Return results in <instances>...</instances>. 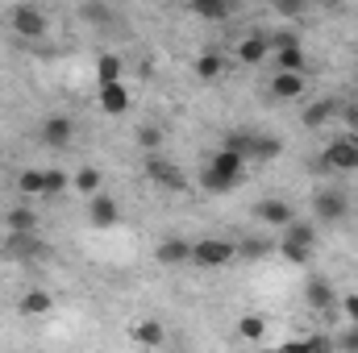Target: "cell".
Returning a JSON list of instances; mask_svg holds the SVG:
<instances>
[{
  "mask_svg": "<svg viewBox=\"0 0 358 353\" xmlns=\"http://www.w3.org/2000/svg\"><path fill=\"white\" fill-rule=\"evenodd\" d=\"M155 258H159L163 266H183V262H192V241H183V237H167V241H159Z\"/></svg>",
  "mask_w": 358,
  "mask_h": 353,
  "instance_id": "cell-11",
  "label": "cell"
},
{
  "mask_svg": "<svg viewBox=\"0 0 358 353\" xmlns=\"http://www.w3.org/2000/svg\"><path fill=\"white\" fill-rule=\"evenodd\" d=\"M329 117H338V100H317V104L304 108V125H308V129L329 125Z\"/></svg>",
  "mask_w": 358,
  "mask_h": 353,
  "instance_id": "cell-19",
  "label": "cell"
},
{
  "mask_svg": "<svg viewBox=\"0 0 358 353\" xmlns=\"http://www.w3.org/2000/svg\"><path fill=\"white\" fill-rule=\"evenodd\" d=\"M271 91H275L279 100H296V96H304V71H275Z\"/></svg>",
  "mask_w": 358,
  "mask_h": 353,
  "instance_id": "cell-13",
  "label": "cell"
},
{
  "mask_svg": "<svg viewBox=\"0 0 358 353\" xmlns=\"http://www.w3.org/2000/svg\"><path fill=\"white\" fill-rule=\"evenodd\" d=\"M88 216H92V225L96 229H113L117 220H121V204L113 200V195H92V208H88Z\"/></svg>",
  "mask_w": 358,
  "mask_h": 353,
  "instance_id": "cell-8",
  "label": "cell"
},
{
  "mask_svg": "<svg viewBox=\"0 0 358 353\" xmlns=\"http://www.w3.org/2000/svg\"><path fill=\"white\" fill-rule=\"evenodd\" d=\"M346 316H350V324L358 320V295H346Z\"/></svg>",
  "mask_w": 358,
  "mask_h": 353,
  "instance_id": "cell-36",
  "label": "cell"
},
{
  "mask_svg": "<svg viewBox=\"0 0 358 353\" xmlns=\"http://www.w3.org/2000/svg\"><path fill=\"white\" fill-rule=\"evenodd\" d=\"M325 4H342V0H325Z\"/></svg>",
  "mask_w": 358,
  "mask_h": 353,
  "instance_id": "cell-38",
  "label": "cell"
},
{
  "mask_svg": "<svg viewBox=\"0 0 358 353\" xmlns=\"http://www.w3.org/2000/svg\"><path fill=\"white\" fill-rule=\"evenodd\" d=\"M234 254H238V246H229L221 237H204V241L192 246V262L196 266H225Z\"/></svg>",
  "mask_w": 358,
  "mask_h": 353,
  "instance_id": "cell-4",
  "label": "cell"
},
{
  "mask_svg": "<svg viewBox=\"0 0 358 353\" xmlns=\"http://www.w3.org/2000/svg\"><path fill=\"white\" fill-rule=\"evenodd\" d=\"M42 175H46V195H59V191H67V183H71V179L63 175V171H55V167L42 171Z\"/></svg>",
  "mask_w": 358,
  "mask_h": 353,
  "instance_id": "cell-31",
  "label": "cell"
},
{
  "mask_svg": "<svg viewBox=\"0 0 358 353\" xmlns=\"http://www.w3.org/2000/svg\"><path fill=\"white\" fill-rule=\"evenodd\" d=\"M271 4H275L279 17H300V13L308 8V0H271Z\"/></svg>",
  "mask_w": 358,
  "mask_h": 353,
  "instance_id": "cell-33",
  "label": "cell"
},
{
  "mask_svg": "<svg viewBox=\"0 0 358 353\" xmlns=\"http://www.w3.org/2000/svg\"><path fill=\"white\" fill-rule=\"evenodd\" d=\"M342 350H358V320H355V329H346L342 333V341H338Z\"/></svg>",
  "mask_w": 358,
  "mask_h": 353,
  "instance_id": "cell-35",
  "label": "cell"
},
{
  "mask_svg": "<svg viewBox=\"0 0 358 353\" xmlns=\"http://www.w3.org/2000/svg\"><path fill=\"white\" fill-rule=\"evenodd\" d=\"M238 329H242V337H246V341H259V337H263V329H267V324H263V316H246V320H242V324H238Z\"/></svg>",
  "mask_w": 358,
  "mask_h": 353,
  "instance_id": "cell-32",
  "label": "cell"
},
{
  "mask_svg": "<svg viewBox=\"0 0 358 353\" xmlns=\"http://www.w3.org/2000/svg\"><path fill=\"white\" fill-rule=\"evenodd\" d=\"M146 175L155 179L163 191H183V187H187L183 171H179V167H171V163H163L159 154H150V158H146Z\"/></svg>",
  "mask_w": 358,
  "mask_h": 353,
  "instance_id": "cell-6",
  "label": "cell"
},
{
  "mask_svg": "<svg viewBox=\"0 0 358 353\" xmlns=\"http://www.w3.org/2000/svg\"><path fill=\"white\" fill-rule=\"evenodd\" d=\"M313 212H317V220H325V225H342V220L350 216V200H346V191H338V187H321L317 200H313Z\"/></svg>",
  "mask_w": 358,
  "mask_h": 353,
  "instance_id": "cell-3",
  "label": "cell"
},
{
  "mask_svg": "<svg viewBox=\"0 0 358 353\" xmlns=\"http://www.w3.org/2000/svg\"><path fill=\"white\" fill-rule=\"evenodd\" d=\"M17 191L21 195H46V175L42 171H21L17 175Z\"/></svg>",
  "mask_w": 358,
  "mask_h": 353,
  "instance_id": "cell-23",
  "label": "cell"
},
{
  "mask_svg": "<svg viewBox=\"0 0 358 353\" xmlns=\"http://www.w3.org/2000/svg\"><path fill=\"white\" fill-rule=\"evenodd\" d=\"M8 254L21 258V262H34V258H46L50 246L38 241V229H34V233H8Z\"/></svg>",
  "mask_w": 358,
  "mask_h": 353,
  "instance_id": "cell-7",
  "label": "cell"
},
{
  "mask_svg": "<svg viewBox=\"0 0 358 353\" xmlns=\"http://www.w3.org/2000/svg\"><path fill=\"white\" fill-rule=\"evenodd\" d=\"M84 17H88L92 25H108L113 21V8L108 4H84Z\"/></svg>",
  "mask_w": 358,
  "mask_h": 353,
  "instance_id": "cell-30",
  "label": "cell"
},
{
  "mask_svg": "<svg viewBox=\"0 0 358 353\" xmlns=\"http://www.w3.org/2000/svg\"><path fill=\"white\" fill-rule=\"evenodd\" d=\"M96 80H100V84L121 80V59H117V54H100V63H96Z\"/></svg>",
  "mask_w": 358,
  "mask_h": 353,
  "instance_id": "cell-25",
  "label": "cell"
},
{
  "mask_svg": "<svg viewBox=\"0 0 358 353\" xmlns=\"http://www.w3.org/2000/svg\"><path fill=\"white\" fill-rule=\"evenodd\" d=\"M134 337H138L142 345H163V324H159V320H142V324L134 329Z\"/></svg>",
  "mask_w": 358,
  "mask_h": 353,
  "instance_id": "cell-26",
  "label": "cell"
},
{
  "mask_svg": "<svg viewBox=\"0 0 358 353\" xmlns=\"http://www.w3.org/2000/svg\"><path fill=\"white\" fill-rule=\"evenodd\" d=\"M304 299H308L317 312L334 308V287H329V278H308V287H304Z\"/></svg>",
  "mask_w": 358,
  "mask_h": 353,
  "instance_id": "cell-16",
  "label": "cell"
},
{
  "mask_svg": "<svg viewBox=\"0 0 358 353\" xmlns=\"http://www.w3.org/2000/svg\"><path fill=\"white\" fill-rule=\"evenodd\" d=\"M242 171H246V158L238 154V150H221V154H213V163H208V171H204V187L208 191H229V187H238V179H242Z\"/></svg>",
  "mask_w": 358,
  "mask_h": 353,
  "instance_id": "cell-1",
  "label": "cell"
},
{
  "mask_svg": "<svg viewBox=\"0 0 358 353\" xmlns=\"http://www.w3.org/2000/svg\"><path fill=\"white\" fill-rule=\"evenodd\" d=\"M221 71H225V59L217 54V50H204L200 59H196V75L208 84V80H221Z\"/></svg>",
  "mask_w": 358,
  "mask_h": 353,
  "instance_id": "cell-21",
  "label": "cell"
},
{
  "mask_svg": "<svg viewBox=\"0 0 358 353\" xmlns=\"http://www.w3.org/2000/svg\"><path fill=\"white\" fill-rule=\"evenodd\" d=\"M50 308H55V299H50L46 291H38V287H34V291H25V295H21V303H17V312H21V316H46Z\"/></svg>",
  "mask_w": 358,
  "mask_h": 353,
  "instance_id": "cell-17",
  "label": "cell"
},
{
  "mask_svg": "<svg viewBox=\"0 0 358 353\" xmlns=\"http://www.w3.org/2000/svg\"><path fill=\"white\" fill-rule=\"evenodd\" d=\"M8 25H13V33H21V38H29V42L46 38V29H50L46 13L34 8V4H13V8H8Z\"/></svg>",
  "mask_w": 358,
  "mask_h": 353,
  "instance_id": "cell-2",
  "label": "cell"
},
{
  "mask_svg": "<svg viewBox=\"0 0 358 353\" xmlns=\"http://www.w3.org/2000/svg\"><path fill=\"white\" fill-rule=\"evenodd\" d=\"M279 241H292V246H304V250H313V246H317V229H313V225H304V220H287Z\"/></svg>",
  "mask_w": 358,
  "mask_h": 353,
  "instance_id": "cell-15",
  "label": "cell"
},
{
  "mask_svg": "<svg viewBox=\"0 0 358 353\" xmlns=\"http://www.w3.org/2000/svg\"><path fill=\"white\" fill-rule=\"evenodd\" d=\"M42 142H46L50 150H63V146L71 142V117H63V112L46 117V121H42Z\"/></svg>",
  "mask_w": 358,
  "mask_h": 353,
  "instance_id": "cell-9",
  "label": "cell"
},
{
  "mask_svg": "<svg viewBox=\"0 0 358 353\" xmlns=\"http://www.w3.org/2000/svg\"><path fill=\"white\" fill-rule=\"evenodd\" d=\"M275 154H283V142L279 137H259V133H250V142H246V158H275Z\"/></svg>",
  "mask_w": 358,
  "mask_h": 353,
  "instance_id": "cell-18",
  "label": "cell"
},
{
  "mask_svg": "<svg viewBox=\"0 0 358 353\" xmlns=\"http://www.w3.org/2000/svg\"><path fill=\"white\" fill-rule=\"evenodd\" d=\"M325 167L329 171H358V137H338L325 146Z\"/></svg>",
  "mask_w": 358,
  "mask_h": 353,
  "instance_id": "cell-5",
  "label": "cell"
},
{
  "mask_svg": "<svg viewBox=\"0 0 358 353\" xmlns=\"http://www.w3.org/2000/svg\"><path fill=\"white\" fill-rule=\"evenodd\" d=\"M271 250H275V246H271V241H263V237H246V241L238 246V254H246V258H267Z\"/></svg>",
  "mask_w": 358,
  "mask_h": 353,
  "instance_id": "cell-28",
  "label": "cell"
},
{
  "mask_svg": "<svg viewBox=\"0 0 358 353\" xmlns=\"http://www.w3.org/2000/svg\"><path fill=\"white\" fill-rule=\"evenodd\" d=\"M187 4H192V13H200L208 21H225L234 13V0H187Z\"/></svg>",
  "mask_w": 358,
  "mask_h": 353,
  "instance_id": "cell-20",
  "label": "cell"
},
{
  "mask_svg": "<svg viewBox=\"0 0 358 353\" xmlns=\"http://www.w3.org/2000/svg\"><path fill=\"white\" fill-rule=\"evenodd\" d=\"M100 108H104V112H113V117L129 112V91H125V84H121V80L100 84Z\"/></svg>",
  "mask_w": 358,
  "mask_h": 353,
  "instance_id": "cell-12",
  "label": "cell"
},
{
  "mask_svg": "<svg viewBox=\"0 0 358 353\" xmlns=\"http://www.w3.org/2000/svg\"><path fill=\"white\" fill-rule=\"evenodd\" d=\"M346 121H350V129L358 133V104H346Z\"/></svg>",
  "mask_w": 358,
  "mask_h": 353,
  "instance_id": "cell-37",
  "label": "cell"
},
{
  "mask_svg": "<svg viewBox=\"0 0 358 353\" xmlns=\"http://www.w3.org/2000/svg\"><path fill=\"white\" fill-rule=\"evenodd\" d=\"M275 63H279V71H304V50H300V42L275 50Z\"/></svg>",
  "mask_w": 358,
  "mask_h": 353,
  "instance_id": "cell-22",
  "label": "cell"
},
{
  "mask_svg": "<svg viewBox=\"0 0 358 353\" xmlns=\"http://www.w3.org/2000/svg\"><path fill=\"white\" fill-rule=\"evenodd\" d=\"M71 187L84 191V195H96V191H100V171H96V167H84L80 175L71 179Z\"/></svg>",
  "mask_w": 358,
  "mask_h": 353,
  "instance_id": "cell-27",
  "label": "cell"
},
{
  "mask_svg": "<svg viewBox=\"0 0 358 353\" xmlns=\"http://www.w3.org/2000/svg\"><path fill=\"white\" fill-rule=\"evenodd\" d=\"M255 220H263V225H275V229H283L287 220H296V212H292V204H287V200H263V204L255 208Z\"/></svg>",
  "mask_w": 358,
  "mask_h": 353,
  "instance_id": "cell-10",
  "label": "cell"
},
{
  "mask_svg": "<svg viewBox=\"0 0 358 353\" xmlns=\"http://www.w3.org/2000/svg\"><path fill=\"white\" fill-rule=\"evenodd\" d=\"M267 54H271V38H263V33H250V38H242V46H238V59L250 63V67L263 63Z\"/></svg>",
  "mask_w": 358,
  "mask_h": 353,
  "instance_id": "cell-14",
  "label": "cell"
},
{
  "mask_svg": "<svg viewBox=\"0 0 358 353\" xmlns=\"http://www.w3.org/2000/svg\"><path fill=\"white\" fill-rule=\"evenodd\" d=\"M38 229V216L29 208H13L8 212V233H34Z\"/></svg>",
  "mask_w": 358,
  "mask_h": 353,
  "instance_id": "cell-24",
  "label": "cell"
},
{
  "mask_svg": "<svg viewBox=\"0 0 358 353\" xmlns=\"http://www.w3.org/2000/svg\"><path fill=\"white\" fill-rule=\"evenodd\" d=\"M159 142H163V129H159V125H142V129H138V146H142V150H150V154H155V150H159Z\"/></svg>",
  "mask_w": 358,
  "mask_h": 353,
  "instance_id": "cell-29",
  "label": "cell"
},
{
  "mask_svg": "<svg viewBox=\"0 0 358 353\" xmlns=\"http://www.w3.org/2000/svg\"><path fill=\"white\" fill-rule=\"evenodd\" d=\"M279 254H283L287 262H308V254H313V250H304V246H292V241H279Z\"/></svg>",
  "mask_w": 358,
  "mask_h": 353,
  "instance_id": "cell-34",
  "label": "cell"
}]
</instances>
